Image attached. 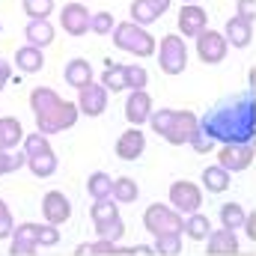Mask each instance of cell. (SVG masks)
<instances>
[{
    "mask_svg": "<svg viewBox=\"0 0 256 256\" xmlns=\"http://www.w3.org/2000/svg\"><path fill=\"white\" fill-rule=\"evenodd\" d=\"M200 128L218 143L224 146H248L254 143L256 134V96L254 86L250 90H242L224 102H218L202 120H200Z\"/></svg>",
    "mask_w": 256,
    "mask_h": 256,
    "instance_id": "6da1fadb",
    "label": "cell"
},
{
    "mask_svg": "<svg viewBox=\"0 0 256 256\" xmlns=\"http://www.w3.org/2000/svg\"><path fill=\"white\" fill-rule=\"evenodd\" d=\"M30 108H33L36 126L42 134H57L63 128H72L78 122V114H80V108L74 102H63L48 86H36L30 92Z\"/></svg>",
    "mask_w": 256,
    "mask_h": 256,
    "instance_id": "7a4b0ae2",
    "label": "cell"
},
{
    "mask_svg": "<svg viewBox=\"0 0 256 256\" xmlns=\"http://www.w3.org/2000/svg\"><path fill=\"white\" fill-rule=\"evenodd\" d=\"M149 126H152L155 134H161L167 143L182 146V143H191V137L200 131V120L194 116L191 110H173V108H164V110L152 114Z\"/></svg>",
    "mask_w": 256,
    "mask_h": 256,
    "instance_id": "3957f363",
    "label": "cell"
},
{
    "mask_svg": "<svg viewBox=\"0 0 256 256\" xmlns=\"http://www.w3.org/2000/svg\"><path fill=\"white\" fill-rule=\"evenodd\" d=\"M114 45H116L120 51L134 54V57H149V54L155 51V39H152L140 24H134V21L116 24V30H114Z\"/></svg>",
    "mask_w": 256,
    "mask_h": 256,
    "instance_id": "277c9868",
    "label": "cell"
},
{
    "mask_svg": "<svg viewBox=\"0 0 256 256\" xmlns=\"http://www.w3.org/2000/svg\"><path fill=\"white\" fill-rule=\"evenodd\" d=\"M90 214H92V224H96V232H98L102 242L116 244V242L122 238L126 224L120 220V212H116V206L110 202V196H108V200H96Z\"/></svg>",
    "mask_w": 256,
    "mask_h": 256,
    "instance_id": "5b68a950",
    "label": "cell"
},
{
    "mask_svg": "<svg viewBox=\"0 0 256 256\" xmlns=\"http://www.w3.org/2000/svg\"><path fill=\"white\" fill-rule=\"evenodd\" d=\"M143 226L158 238V236H167V232H182V230H185V220H182L179 212H173V208L155 202V206L146 208V214H143Z\"/></svg>",
    "mask_w": 256,
    "mask_h": 256,
    "instance_id": "8992f818",
    "label": "cell"
},
{
    "mask_svg": "<svg viewBox=\"0 0 256 256\" xmlns=\"http://www.w3.org/2000/svg\"><path fill=\"white\" fill-rule=\"evenodd\" d=\"M158 66L164 74H182L185 66H188V48H185V39L179 36H164L161 39V48H158Z\"/></svg>",
    "mask_w": 256,
    "mask_h": 256,
    "instance_id": "52a82bcc",
    "label": "cell"
},
{
    "mask_svg": "<svg viewBox=\"0 0 256 256\" xmlns=\"http://www.w3.org/2000/svg\"><path fill=\"white\" fill-rule=\"evenodd\" d=\"M226 36L218 33V30H206L196 36V57L202 60L206 66H214V63H224L226 57Z\"/></svg>",
    "mask_w": 256,
    "mask_h": 256,
    "instance_id": "ba28073f",
    "label": "cell"
},
{
    "mask_svg": "<svg viewBox=\"0 0 256 256\" xmlns=\"http://www.w3.org/2000/svg\"><path fill=\"white\" fill-rule=\"evenodd\" d=\"M256 158V146L248 143V146H224L218 152V164L226 170V173H238V170H248Z\"/></svg>",
    "mask_w": 256,
    "mask_h": 256,
    "instance_id": "9c48e42d",
    "label": "cell"
},
{
    "mask_svg": "<svg viewBox=\"0 0 256 256\" xmlns=\"http://www.w3.org/2000/svg\"><path fill=\"white\" fill-rule=\"evenodd\" d=\"M170 202L185 214H196V208L202 206V194L194 182H173L170 185Z\"/></svg>",
    "mask_w": 256,
    "mask_h": 256,
    "instance_id": "30bf717a",
    "label": "cell"
},
{
    "mask_svg": "<svg viewBox=\"0 0 256 256\" xmlns=\"http://www.w3.org/2000/svg\"><path fill=\"white\" fill-rule=\"evenodd\" d=\"M60 21H63V30L68 36H84V33L90 30V24H92V15H90L86 6H80V3H66Z\"/></svg>",
    "mask_w": 256,
    "mask_h": 256,
    "instance_id": "8fae6325",
    "label": "cell"
},
{
    "mask_svg": "<svg viewBox=\"0 0 256 256\" xmlns=\"http://www.w3.org/2000/svg\"><path fill=\"white\" fill-rule=\"evenodd\" d=\"M78 108H80V114H86V116H102L104 108H108V90H104L102 84L84 86L80 96H78Z\"/></svg>",
    "mask_w": 256,
    "mask_h": 256,
    "instance_id": "7c38bea8",
    "label": "cell"
},
{
    "mask_svg": "<svg viewBox=\"0 0 256 256\" xmlns=\"http://www.w3.org/2000/svg\"><path fill=\"white\" fill-rule=\"evenodd\" d=\"M170 9V0H134L131 3V21L134 24H152Z\"/></svg>",
    "mask_w": 256,
    "mask_h": 256,
    "instance_id": "4fadbf2b",
    "label": "cell"
},
{
    "mask_svg": "<svg viewBox=\"0 0 256 256\" xmlns=\"http://www.w3.org/2000/svg\"><path fill=\"white\" fill-rule=\"evenodd\" d=\"M126 120L131 122V128L143 126V122H149L152 120V98L140 90V92H131L126 102Z\"/></svg>",
    "mask_w": 256,
    "mask_h": 256,
    "instance_id": "5bb4252c",
    "label": "cell"
},
{
    "mask_svg": "<svg viewBox=\"0 0 256 256\" xmlns=\"http://www.w3.org/2000/svg\"><path fill=\"white\" fill-rule=\"evenodd\" d=\"M143 149H146V137H143L140 128H128V131L120 134V140H116V155H120L122 161H134V158H140Z\"/></svg>",
    "mask_w": 256,
    "mask_h": 256,
    "instance_id": "9a60e30c",
    "label": "cell"
},
{
    "mask_svg": "<svg viewBox=\"0 0 256 256\" xmlns=\"http://www.w3.org/2000/svg\"><path fill=\"white\" fill-rule=\"evenodd\" d=\"M206 21H208L206 9H200L196 3L182 6V12H179V30H182V36H200V33H206Z\"/></svg>",
    "mask_w": 256,
    "mask_h": 256,
    "instance_id": "2e32d148",
    "label": "cell"
},
{
    "mask_svg": "<svg viewBox=\"0 0 256 256\" xmlns=\"http://www.w3.org/2000/svg\"><path fill=\"white\" fill-rule=\"evenodd\" d=\"M36 244H39V224H21L15 230V238L9 244V254L30 256V254H36Z\"/></svg>",
    "mask_w": 256,
    "mask_h": 256,
    "instance_id": "e0dca14e",
    "label": "cell"
},
{
    "mask_svg": "<svg viewBox=\"0 0 256 256\" xmlns=\"http://www.w3.org/2000/svg\"><path fill=\"white\" fill-rule=\"evenodd\" d=\"M42 212H45L48 224H51V226H57V224L68 220L72 206H68V200H66L60 191H48V194H45V200H42Z\"/></svg>",
    "mask_w": 256,
    "mask_h": 256,
    "instance_id": "ac0fdd59",
    "label": "cell"
},
{
    "mask_svg": "<svg viewBox=\"0 0 256 256\" xmlns=\"http://www.w3.org/2000/svg\"><path fill=\"white\" fill-rule=\"evenodd\" d=\"M224 36H226V42L232 48H248L250 39H254V27H250V21H244L242 15H236V18L226 21V33Z\"/></svg>",
    "mask_w": 256,
    "mask_h": 256,
    "instance_id": "d6986e66",
    "label": "cell"
},
{
    "mask_svg": "<svg viewBox=\"0 0 256 256\" xmlns=\"http://www.w3.org/2000/svg\"><path fill=\"white\" fill-rule=\"evenodd\" d=\"M208 254L212 256L238 254V238H236V232H232V230H214V232L208 236Z\"/></svg>",
    "mask_w": 256,
    "mask_h": 256,
    "instance_id": "ffe728a7",
    "label": "cell"
},
{
    "mask_svg": "<svg viewBox=\"0 0 256 256\" xmlns=\"http://www.w3.org/2000/svg\"><path fill=\"white\" fill-rule=\"evenodd\" d=\"M24 140V128L15 116H3L0 120V152H9L15 149L18 143Z\"/></svg>",
    "mask_w": 256,
    "mask_h": 256,
    "instance_id": "44dd1931",
    "label": "cell"
},
{
    "mask_svg": "<svg viewBox=\"0 0 256 256\" xmlns=\"http://www.w3.org/2000/svg\"><path fill=\"white\" fill-rule=\"evenodd\" d=\"M66 84L74 86L78 92L84 86H90L92 84V68H90V63L86 60H72V63L66 66Z\"/></svg>",
    "mask_w": 256,
    "mask_h": 256,
    "instance_id": "7402d4cb",
    "label": "cell"
},
{
    "mask_svg": "<svg viewBox=\"0 0 256 256\" xmlns=\"http://www.w3.org/2000/svg\"><path fill=\"white\" fill-rule=\"evenodd\" d=\"M24 36L33 48H45L54 42V27H51V21H30L24 27Z\"/></svg>",
    "mask_w": 256,
    "mask_h": 256,
    "instance_id": "603a6c76",
    "label": "cell"
},
{
    "mask_svg": "<svg viewBox=\"0 0 256 256\" xmlns=\"http://www.w3.org/2000/svg\"><path fill=\"white\" fill-rule=\"evenodd\" d=\"M15 66L21 72H39L45 66V57H42V48H33V45H24L15 51Z\"/></svg>",
    "mask_w": 256,
    "mask_h": 256,
    "instance_id": "cb8c5ba5",
    "label": "cell"
},
{
    "mask_svg": "<svg viewBox=\"0 0 256 256\" xmlns=\"http://www.w3.org/2000/svg\"><path fill=\"white\" fill-rule=\"evenodd\" d=\"M202 185H206V191L212 194H224L230 188V173L218 164V167H206L202 170Z\"/></svg>",
    "mask_w": 256,
    "mask_h": 256,
    "instance_id": "d4e9b609",
    "label": "cell"
},
{
    "mask_svg": "<svg viewBox=\"0 0 256 256\" xmlns=\"http://www.w3.org/2000/svg\"><path fill=\"white\" fill-rule=\"evenodd\" d=\"M102 86H104V90H110V92L128 90V86H126V66L108 60V66H104V74H102Z\"/></svg>",
    "mask_w": 256,
    "mask_h": 256,
    "instance_id": "484cf974",
    "label": "cell"
},
{
    "mask_svg": "<svg viewBox=\"0 0 256 256\" xmlns=\"http://www.w3.org/2000/svg\"><path fill=\"white\" fill-rule=\"evenodd\" d=\"M86 191L92 194V200H108V196H114V182L108 173H92L86 179Z\"/></svg>",
    "mask_w": 256,
    "mask_h": 256,
    "instance_id": "4316f807",
    "label": "cell"
},
{
    "mask_svg": "<svg viewBox=\"0 0 256 256\" xmlns=\"http://www.w3.org/2000/svg\"><path fill=\"white\" fill-rule=\"evenodd\" d=\"M244 220H248V214L242 212L238 202H224L220 206V224H224V230H238V226H244Z\"/></svg>",
    "mask_w": 256,
    "mask_h": 256,
    "instance_id": "83f0119b",
    "label": "cell"
},
{
    "mask_svg": "<svg viewBox=\"0 0 256 256\" xmlns=\"http://www.w3.org/2000/svg\"><path fill=\"white\" fill-rule=\"evenodd\" d=\"M48 152H51L48 134L36 131V134H27V137H24V155H27V158H39V155H48Z\"/></svg>",
    "mask_w": 256,
    "mask_h": 256,
    "instance_id": "f1b7e54d",
    "label": "cell"
},
{
    "mask_svg": "<svg viewBox=\"0 0 256 256\" xmlns=\"http://www.w3.org/2000/svg\"><path fill=\"white\" fill-rule=\"evenodd\" d=\"M185 232L191 236L194 242H202V238H208L212 236V224H208V218L206 214H191L188 220H185Z\"/></svg>",
    "mask_w": 256,
    "mask_h": 256,
    "instance_id": "f546056e",
    "label": "cell"
},
{
    "mask_svg": "<svg viewBox=\"0 0 256 256\" xmlns=\"http://www.w3.org/2000/svg\"><path fill=\"white\" fill-rule=\"evenodd\" d=\"M27 167H30L33 176L45 179V176H51V173L57 170V155L48 152V155H39V158H27Z\"/></svg>",
    "mask_w": 256,
    "mask_h": 256,
    "instance_id": "4dcf8cb0",
    "label": "cell"
},
{
    "mask_svg": "<svg viewBox=\"0 0 256 256\" xmlns=\"http://www.w3.org/2000/svg\"><path fill=\"white\" fill-rule=\"evenodd\" d=\"M114 200H116V202H134V200H137V182L128 179V176L116 179V182H114Z\"/></svg>",
    "mask_w": 256,
    "mask_h": 256,
    "instance_id": "1f68e13d",
    "label": "cell"
},
{
    "mask_svg": "<svg viewBox=\"0 0 256 256\" xmlns=\"http://www.w3.org/2000/svg\"><path fill=\"white\" fill-rule=\"evenodd\" d=\"M54 9V0H24V12L30 15V21H48Z\"/></svg>",
    "mask_w": 256,
    "mask_h": 256,
    "instance_id": "d6a6232c",
    "label": "cell"
},
{
    "mask_svg": "<svg viewBox=\"0 0 256 256\" xmlns=\"http://www.w3.org/2000/svg\"><path fill=\"white\" fill-rule=\"evenodd\" d=\"M155 250L164 256H173L182 250V238H179V232H167V236H158L155 238Z\"/></svg>",
    "mask_w": 256,
    "mask_h": 256,
    "instance_id": "836d02e7",
    "label": "cell"
},
{
    "mask_svg": "<svg viewBox=\"0 0 256 256\" xmlns=\"http://www.w3.org/2000/svg\"><path fill=\"white\" fill-rule=\"evenodd\" d=\"M146 68L143 66H126V86H131L134 92H140L146 86Z\"/></svg>",
    "mask_w": 256,
    "mask_h": 256,
    "instance_id": "e575fe53",
    "label": "cell"
},
{
    "mask_svg": "<svg viewBox=\"0 0 256 256\" xmlns=\"http://www.w3.org/2000/svg\"><path fill=\"white\" fill-rule=\"evenodd\" d=\"M90 30H92V33H98V36H104V33H110V30H116L114 15H110V12H96V15H92V24H90Z\"/></svg>",
    "mask_w": 256,
    "mask_h": 256,
    "instance_id": "d590c367",
    "label": "cell"
},
{
    "mask_svg": "<svg viewBox=\"0 0 256 256\" xmlns=\"http://www.w3.org/2000/svg\"><path fill=\"white\" fill-rule=\"evenodd\" d=\"M24 164H27V155H9V152H0V176L18 170V167H24Z\"/></svg>",
    "mask_w": 256,
    "mask_h": 256,
    "instance_id": "8d00e7d4",
    "label": "cell"
},
{
    "mask_svg": "<svg viewBox=\"0 0 256 256\" xmlns=\"http://www.w3.org/2000/svg\"><path fill=\"white\" fill-rule=\"evenodd\" d=\"M191 146H194V152L206 155V152H212V149H214V140H212V137H208V134L200 128V131H196V134L191 137Z\"/></svg>",
    "mask_w": 256,
    "mask_h": 256,
    "instance_id": "74e56055",
    "label": "cell"
},
{
    "mask_svg": "<svg viewBox=\"0 0 256 256\" xmlns=\"http://www.w3.org/2000/svg\"><path fill=\"white\" fill-rule=\"evenodd\" d=\"M60 242V232L48 224V226H39V244H57Z\"/></svg>",
    "mask_w": 256,
    "mask_h": 256,
    "instance_id": "f35d334b",
    "label": "cell"
},
{
    "mask_svg": "<svg viewBox=\"0 0 256 256\" xmlns=\"http://www.w3.org/2000/svg\"><path fill=\"white\" fill-rule=\"evenodd\" d=\"M9 232H12V218H9V208L0 200V238H6Z\"/></svg>",
    "mask_w": 256,
    "mask_h": 256,
    "instance_id": "ab89813d",
    "label": "cell"
},
{
    "mask_svg": "<svg viewBox=\"0 0 256 256\" xmlns=\"http://www.w3.org/2000/svg\"><path fill=\"white\" fill-rule=\"evenodd\" d=\"M238 15H242L244 21H250L256 15V0H238Z\"/></svg>",
    "mask_w": 256,
    "mask_h": 256,
    "instance_id": "60d3db41",
    "label": "cell"
},
{
    "mask_svg": "<svg viewBox=\"0 0 256 256\" xmlns=\"http://www.w3.org/2000/svg\"><path fill=\"white\" fill-rule=\"evenodd\" d=\"M244 232H248L250 242L256 238V214H248V220H244Z\"/></svg>",
    "mask_w": 256,
    "mask_h": 256,
    "instance_id": "b9f144b4",
    "label": "cell"
},
{
    "mask_svg": "<svg viewBox=\"0 0 256 256\" xmlns=\"http://www.w3.org/2000/svg\"><path fill=\"white\" fill-rule=\"evenodd\" d=\"M9 74H12V66L6 63V60H0V90L6 86V80H9Z\"/></svg>",
    "mask_w": 256,
    "mask_h": 256,
    "instance_id": "7bdbcfd3",
    "label": "cell"
},
{
    "mask_svg": "<svg viewBox=\"0 0 256 256\" xmlns=\"http://www.w3.org/2000/svg\"><path fill=\"white\" fill-rule=\"evenodd\" d=\"M185 3H196V0H185Z\"/></svg>",
    "mask_w": 256,
    "mask_h": 256,
    "instance_id": "ee69618b",
    "label": "cell"
}]
</instances>
